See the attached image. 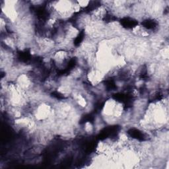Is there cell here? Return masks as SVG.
Returning a JSON list of instances; mask_svg holds the SVG:
<instances>
[{"label": "cell", "instance_id": "1", "mask_svg": "<svg viewBox=\"0 0 169 169\" xmlns=\"http://www.w3.org/2000/svg\"><path fill=\"white\" fill-rule=\"evenodd\" d=\"M77 2L81 9L86 8L87 7H89V4L91 3V1H77Z\"/></svg>", "mask_w": 169, "mask_h": 169}]
</instances>
